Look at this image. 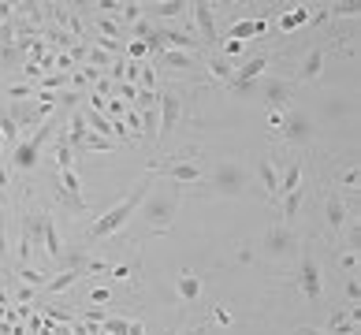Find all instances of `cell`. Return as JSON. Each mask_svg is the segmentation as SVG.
I'll use <instances>...</instances> for the list:
<instances>
[{
  "label": "cell",
  "mask_w": 361,
  "mask_h": 335,
  "mask_svg": "<svg viewBox=\"0 0 361 335\" xmlns=\"http://www.w3.org/2000/svg\"><path fill=\"white\" fill-rule=\"evenodd\" d=\"M153 179H157V175H153V168H146V172H141V179L131 187V194H127L120 205H112L108 213H101L97 220L86 227V235H82V239H86V242H105V239H112V235H120V231L127 227V220H131V216L141 209V201H146L149 187H153Z\"/></svg>",
  "instance_id": "6da1fadb"
},
{
  "label": "cell",
  "mask_w": 361,
  "mask_h": 335,
  "mask_svg": "<svg viewBox=\"0 0 361 335\" xmlns=\"http://www.w3.org/2000/svg\"><path fill=\"white\" fill-rule=\"evenodd\" d=\"M298 291L313 309H324V272H320V257L309 242H302L298 257Z\"/></svg>",
  "instance_id": "7a4b0ae2"
},
{
  "label": "cell",
  "mask_w": 361,
  "mask_h": 335,
  "mask_svg": "<svg viewBox=\"0 0 361 335\" xmlns=\"http://www.w3.org/2000/svg\"><path fill=\"white\" fill-rule=\"evenodd\" d=\"M141 216H146L149 231H167L179 213V190H157V194H149V201H141Z\"/></svg>",
  "instance_id": "3957f363"
},
{
  "label": "cell",
  "mask_w": 361,
  "mask_h": 335,
  "mask_svg": "<svg viewBox=\"0 0 361 335\" xmlns=\"http://www.w3.org/2000/svg\"><path fill=\"white\" fill-rule=\"evenodd\" d=\"M179 115H183V94H179V86L157 89V141L175 131Z\"/></svg>",
  "instance_id": "277c9868"
},
{
  "label": "cell",
  "mask_w": 361,
  "mask_h": 335,
  "mask_svg": "<svg viewBox=\"0 0 361 335\" xmlns=\"http://www.w3.org/2000/svg\"><path fill=\"white\" fill-rule=\"evenodd\" d=\"M354 216H357V209H350V205L339 198V190H335L331 183H324V220H328V231H331L335 242H343V231Z\"/></svg>",
  "instance_id": "5b68a950"
},
{
  "label": "cell",
  "mask_w": 361,
  "mask_h": 335,
  "mask_svg": "<svg viewBox=\"0 0 361 335\" xmlns=\"http://www.w3.org/2000/svg\"><path fill=\"white\" fill-rule=\"evenodd\" d=\"M190 15H194V27H198V42L205 53H216L220 49V27H216V8L205 4V0H194L190 4Z\"/></svg>",
  "instance_id": "8992f818"
},
{
  "label": "cell",
  "mask_w": 361,
  "mask_h": 335,
  "mask_svg": "<svg viewBox=\"0 0 361 335\" xmlns=\"http://www.w3.org/2000/svg\"><path fill=\"white\" fill-rule=\"evenodd\" d=\"M279 138L287 141V146H294V149L309 146V138H313V123H309V115L298 112V108H287V112H283V123H279Z\"/></svg>",
  "instance_id": "52a82bcc"
},
{
  "label": "cell",
  "mask_w": 361,
  "mask_h": 335,
  "mask_svg": "<svg viewBox=\"0 0 361 335\" xmlns=\"http://www.w3.org/2000/svg\"><path fill=\"white\" fill-rule=\"evenodd\" d=\"M294 246H302V239L291 224H272L265 231V253L268 257H287Z\"/></svg>",
  "instance_id": "ba28073f"
},
{
  "label": "cell",
  "mask_w": 361,
  "mask_h": 335,
  "mask_svg": "<svg viewBox=\"0 0 361 335\" xmlns=\"http://www.w3.org/2000/svg\"><path fill=\"white\" fill-rule=\"evenodd\" d=\"M291 94H294V82L291 79H279V75H261V97L268 101V112H283L291 105Z\"/></svg>",
  "instance_id": "9c48e42d"
},
{
  "label": "cell",
  "mask_w": 361,
  "mask_h": 335,
  "mask_svg": "<svg viewBox=\"0 0 361 335\" xmlns=\"http://www.w3.org/2000/svg\"><path fill=\"white\" fill-rule=\"evenodd\" d=\"M213 187L220 190V194H242V190L250 187V175H246V168L224 160V164L213 172Z\"/></svg>",
  "instance_id": "30bf717a"
},
{
  "label": "cell",
  "mask_w": 361,
  "mask_h": 335,
  "mask_svg": "<svg viewBox=\"0 0 361 335\" xmlns=\"http://www.w3.org/2000/svg\"><path fill=\"white\" fill-rule=\"evenodd\" d=\"M276 63V56L272 53H257V56H250L246 63H235V75H231V89L235 86H250L253 79H261V75H268V68Z\"/></svg>",
  "instance_id": "8fae6325"
},
{
  "label": "cell",
  "mask_w": 361,
  "mask_h": 335,
  "mask_svg": "<svg viewBox=\"0 0 361 335\" xmlns=\"http://www.w3.org/2000/svg\"><path fill=\"white\" fill-rule=\"evenodd\" d=\"M42 246H45L53 265H60L63 257H68V242H63V235L56 231V213H49V209H45V220H42Z\"/></svg>",
  "instance_id": "7c38bea8"
},
{
  "label": "cell",
  "mask_w": 361,
  "mask_h": 335,
  "mask_svg": "<svg viewBox=\"0 0 361 335\" xmlns=\"http://www.w3.org/2000/svg\"><path fill=\"white\" fill-rule=\"evenodd\" d=\"M324 63H328V49L324 45H313L298 63V82H317L324 75Z\"/></svg>",
  "instance_id": "4fadbf2b"
},
{
  "label": "cell",
  "mask_w": 361,
  "mask_h": 335,
  "mask_svg": "<svg viewBox=\"0 0 361 335\" xmlns=\"http://www.w3.org/2000/svg\"><path fill=\"white\" fill-rule=\"evenodd\" d=\"M160 68H172V71H198L201 68V56H190V53H175V49H164L157 56Z\"/></svg>",
  "instance_id": "5bb4252c"
},
{
  "label": "cell",
  "mask_w": 361,
  "mask_h": 335,
  "mask_svg": "<svg viewBox=\"0 0 361 335\" xmlns=\"http://www.w3.org/2000/svg\"><path fill=\"white\" fill-rule=\"evenodd\" d=\"M302 157H294L287 168H283V175H279V187H276V201L283 198V194H291V190H298L302 187Z\"/></svg>",
  "instance_id": "9a60e30c"
},
{
  "label": "cell",
  "mask_w": 361,
  "mask_h": 335,
  "mask_svg": "<svg viewBox=\"0 0 361 335\" xmlns=\"http://www.w3.org/2000/svg\"><path fill=\"white\" fill-rule=\"evenodd\" d=\"M175 291H179V298H183V302H198L201 298V276H194L190 268H183L179 279H175Z\"/></svg>",
  "instance_id": "2e32d148"
},
{
  "label": "cell",
  "mask_w": 361,
  "mask_h": 335,
  "mask_svg": "<svg viewBox=\"0 0 361 335\" xmlns=\"http://www.w3.org/2000/svg\"><path fill=\"white\" fill-rule=\"evenodd\" d=\"M201 68H209V75H213V79H220V82H231V75H235V63L224 60L220 53H205Z\"/></svg>",
  "instance_id": "e0dca14e"
},
{
  "label": "cell",
  "mask_w": 361,
  "mask_h": 335,
  "mask_svg": "<svg viewBox=\"0 0 361 335\" xmlns=\"http://www.w3.org/2000/svg\"><path fill=\"white\" fill-rule=\"evenodd\" d=\"M257 179H261V183H265V190H268V201H276L279 172H276V164L268 160V157H261V160H257Z\"/></svg>",
  "instance_id": "ac0fdd59"
},
{
  "label": "cell",
  "mask_w": 361,
  "mask_h": 335,
  "mask_svg": "<svg viewBox=\"0 0 361 335\" xmlns=\"http://www.w3.org/2000/svg\"><path fill=\"white\" fill-rule=\"evenodd\" d=\"M265 30H268L265 19H246V23H235V27L227 30V37L231 42H250L253 34H265Z\"/></svg>",
  "instance_id": "d6986e66"
},
{
  "label": "cell",
  "mask_w": 361,
  "mask_h": 335,
  "mask_svg": "<svg viewBox=\"0 0 361 335\" xmlns=\"http://www.w3.org/2000/svg\"><path fill=\"white\" fill-rule=\"evenodd\" d=\"M309 23V8H287V11H279V30L283 34H294L298 27H305Z\"/></svg>",
  "instance_id": "ffe728a7"
},
{
  "label": "cell",
  "mask_w": 361,
  "mask_h": 335,
  "mask_svg": "<svg viewBox=\"0 0 361 335\" xmlns=\"http://www.w3.org/2000/svg\"><path fill=\"white\" fill-rule=\"evenodd\" d=\"M335 265H339V272H343V276H354V272H357V246H354V242H339Z\"/></svg>",
  "instance_id": "44dd1931"
},
{
  "label": "cell",
  "mask_w": 361,
  "mask_h": 335,
  "mask_svg": "<svg viewBox=\"0 0 361 335\" xmlns=\"http://www.w3.org/2000/svg\"><path fill=\"white\" fill-rule=\"evenodd\" d=\"M138 19H146V4H138V0H127V4H120V27H134Z\"/></svg>",
  "instance_id": "7402d4cb"
},
{
  "label": "cell",
  "mask_w": 361,
  "mask_h": 335,
  "mask_svg": "<svg viewBox=\"0 0 361 335\" xmlns=\"http://www.w3.org/2000/svg\"><path fill=\"white\" fill-rule=\"evenodd\" d=\"M331 187L335 190H350V194H354V190H357V164H346L343 172L331 179Z\"/></svg>",
  "instance_id": "603a6c76"
},
{
  "label": "cell",
  "mask_w": 361,
  "mask_h": 335,
  "mask_svg": "<svg viewBox=\"0 0 361 335\" xmlns=\"http://www.w3.org/2000/svg\"><path fill=\"white\" fill-rule=\"evenodd\" d=\"M37 309H42V313L49 317V320H63V324H71L75 320V309H63L60 302H53V305H45V302H34Z\"/></svg>",
  "instance_id": "cb8c5ba5"
},
{
  "label": "cell",
  "mask_w": 361,
  "mask_h": 335,
  "mask_svg": "<svg viewBox=\"0 0 361 335\" xmlns=\"http://www.w3.org/2000/svg\"><path fill=\"white\" fill-rule=\"evenodd\" d=\"M82 149H86V153H108V149H120V146H115L112 138H101V134L89 131V134H86V141H82Z\"/></svg>",
  "instance_id": "d4e9b609"
},
{
  "label": "cell",
  "mask_w": 361,
  "mask_h": 335,
  "mask_svg": "<svg viewBox=\"0 0 361 335\" xmlns=\"http://www.w3.org/2000/svg\"><path fill=\"white\" fill-rule=\"evenodd\" d=\"M343 298H346V305H357V302H361V283H357V272H354V276H343Z\"/></svg>",
  "instance_id": "484cf974"
},
{
  "label": "cell",
  "mask_w": 361,
  "mask_h": 335,
  "mask_svg": "<svg viewBox=\"0 0 361 335\" xmlns=\"http://www.w3.org/2000/svg\"><path fill=\"white\" fill-rule=\"evenodd\" d=\"M328 11H331V15H346V19H354L357 11H361V8L354 4V0H343V4H331Z\"/></svg>",
  "instance_id": "4316f807"
},
{
  "label": "cell",
  "mask_w": 361,
  "mask_h": 335,
  "mask_svg": "<svg viewBox=\"0 0 361 335\" xmlns=\"http://www.w3.org/2000/svg\"><path fill=\"white\" fill-rule=\"evenodd\" d=\"M86 302H94V305H105V302H112V291L108 287H94L86 294Z\"/></svg>",
  "instance_id": "83f0119b"
},
{
  "label": "cell",
  "mask_w": 361,
  "mask_h": 335,
  "mask_svg": "<svg viewBox=\"0 0 361 335\" xmlns=\"http://www.w3.org/2000/svg\"><path fill=\"white\" fill-rule=\"evenodd\" d=\"M11 257V246H8V227H4V216H0V265Z\"/></svg>",
  "instance_id": "f1b7e54d"
},
{
  "label": "cell",
  "mask_w": 361,
  "mask_h": 335,
  "mask_svg": "<svg viewBox=\"0 0 361 335\" xmlns=\"http://www.w3.org/2000/svg\"><path fill=\"white\" fill-rule=\"evenodd\" d=\"M213 320H216V324H231V313H227V309H213Z\"/></svg>",
  "instance_id": "f546056e"
},
{
  "label": "cell",
  "mask_w": 361,
  "mask_h": 335,
  "mask_svg": "<svg viewBox=\"0 0 361 335\" xmlns=\"http://www.w3.org/2000/svg\"><path fill=\"white\" fill-rule=\"evenodd\" d=\"M4 276H8V272H4V265H0V279H4Z\"/></svg>",
  "instance_id": "4dcf8cb0"
}]
</instances>
